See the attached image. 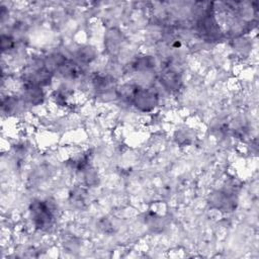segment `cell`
<instances>
[{
    "label": "cell",
    "instance_id": "obj_12",
    "mask_svg": "<svg viewBox=\"0 0 259 259\" xmlns=\"http://www.w3.org/2000/svg\"><path fill=\"white\" fill-rule=\"evenodd\" d=\"M133 66L137 71L140 72L149 71L155 67V60L151 56H142L136 59Z\"/></svg>",
    "mask_w": 259,
    "mask_h": 259
},
{
    "label": "cell",
    "instance_id": "obj_10",
    "mask_svg": "<svg viewBox=\"0 0 259 259\" xmlns=\"http://www.w3.org/2000/svg\"><path fill=\"white\" fill-rule=\"evenodd\" d=\"M122 41V35L121 33L116 30V29H110L107 34H106V38H105V44H106V48L109 52L111 53H115L119 50V46Z\"/></svg>",
    "mask_w": 259,
    "mask_h": 259
},
{
    "label": "cell",
    "instance_id": "obj_2",
    "mask_svg": "<svg viewBox=\"0 0 259 259\" xmlns=\"http://www.w3.org/2000/svg\"><path fill=\"white\" fill-rule=\"evenodd\" d=\"M158 101L159 98L156 91L140 86L135 87L131 98L132 104L143 112L152 111L158 105Z\"/></svg>",
    "mask_w": 259,
    "mask_h": 259
},
{
    "label": "cell",
    "instance_id": "obj_3",
    "mask_svg": "<svg viewBox=\"0 0 259 259\" xmlns=\"http://www.w3.org/2000/svg\"><path fill=\"white\" fill-rule=\"evenodd\" d=\"M30 214L34 226L40 230H45L53 224L54 212L48 201L34 200L30 204Z\"/></svg>",
    "mask_w": 259,
    "mask_h": 259
},
{
    "label": "cell",
    "instance_id": "obj_5",
    "mask_svg": "<svg viewBox=\"0 0 259 259\" xmlns=\"http://www.w3.org/2000/svg\"><path fill=\"white\" fill-rule=\"evenodd\" d=\"M21 98L26 104H30L34 106L41 104L45 99V93H44L42 87H39L33 84L24 83L22 88Z\"/></svg>",
    "mask_w": 259,
    "mask_h": 259
},
{
    "label": "cell",
    "instance_id": "obj_1",
    "mask_svg": "<svg viewBox=\"0 0 259 259\" xmlns=\"http://www.w3.org/2000/svg\"><path fill=\"white\" fill-rule=\"evenodd\" d=\"M197 33L205 41H218L222 37V30L211 8L204 10L196 22Z\"/></svg>",
    "mask_w": 259,
    "mask_h": 259
},
{
    "label": "cell",
    "instance_id": "obj_6",
    "mask_svg": "<svg viewBox=\"0 0 259 259\" xmlns=\"http://www.w3.org/2000/svg\"><path fill=\"white\" fill-rule=\"evenodd\" d=\"M160 82L162 86L171 92L178 91L182 85L181 76L173 69H166L161 73Z\"/></svg>",
    "mask_w": 259,
    "mask_h": 259
},
{
    "label": "cell",
    "instance_id": "obj_8",
    "mask_svg": "<svg viewBox=\"0 0 259 259\" xmlns=\"http://www.w3.org/2000/svg\"><path fill=\"white\" fill-rule=\"evenodd\" d=\"M93 87L98 93H108L113 88H115V82L114 79L110 76H103V75H96L93 80Z\"/></svg>",
    "mask_w": 259,
    "mask_h": 259
},
{
    "label": "cell",
    "instance_id": "obj_4",
    "mask_svg": "<svg viewBox=\"0 0 259 259\" xmlns=\"http://www.w3.org/2000/svg\"><path fill=\"white\" fill-rule=\"evenodd\" d=\"M52 75L53 74L46 69L42 62H40V64L30 65L25 69L23 73V82L44 87L51 83Z\"/></svg>",
    "mask_w": 259,
    "mask_h": 259
},
{
    "label": "cell",
    "instance_id": "obj_7",
    "mask_svg": "<svg viewBox=\"0 0 259 259\" xmlns=\"http://www.w3.org/2000/svg\"><path fill=\"white\" fill-rule=\"evenodd\" d=\"M210 202L217 207L223 210H231L235 207V199L232 195L225 191H217L211 195Z\"/></svg>",
    "mask_w": 259,
    "mask_h": 259
},
{
    "label": "cell",
    "instance_id": "obj_9",
    "mask_svg": "<svg viewBox=\"0 0 259 259\" xmlns=\"http://www.w3.org/2000/svg\"><path fill=\"white\" fill-rule=\"evenodd\" d=\"M22 98L20 97L17 98L15 96H6L2 98V102H1V108L2 111L5 113H9V114H13L16 113L19 109H20V105H22L21 103Z\"/></svg>",
    "mask_w": 259,
    "mask_h": 259
},
{
    "label": "cell",
    "instance_id": "obj_11",
    "mask_svg": "<svg viewBox=\"0 0 259 259\" xmlns=\"http://www.w3.org/2000/svg\"><path fill=\"white\" fill-rule=\"evenodd\" d=\"M97 56L96 50L91 46H83L76 52V59L81 64L91 63Z\"/></svg>",
    "mask_w": 259,
    "mask_h": 259
},
{
    "label": "cell",
    "instance_id": "obj_13",
    "mask_svg": "<svg viewBox=\"0 0 259 259\" xmlns=\"http://www.w3.org/2000/svg\"><path fill=\"white\" fill-rule=\"evenodd\" d=\"M14 48V39L8 34L1 35V50L2 52H8Z\"/></svg>",
    "mask_w": 259,
    "mask_h": 259
}]
</instances>
